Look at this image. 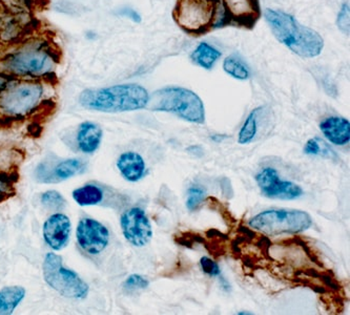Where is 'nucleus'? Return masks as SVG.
I'll list each match as a JSON object with an SVG mask.
<instances>
[{"label": "nucleus", "instance_id": "nucleus-8", "mask_svg": "<svg viewBox=\"0 0 350 315\" xmlns=\"http://www.w3.org/2000/svg\"><path fill=\"white\" fill-rule=\"evenodd\" d=\"M215 5L212 0H179L174 16L178 25L189 34H203L213 29Z\"/></svg>", "mask_w": 350, "mask_h": 315}, {"label": "nucleus", "instance_id": "nucleus-24", "mask_svg": "<svg viewBox=\"0 0 350 315\" xmlns=\"http://www.w3.org/2000/svg\"><path fill=\"white\" fill-rule=\"evenodd\" d=\"M261 109L262 107H258L248 115L243 126L241 127L239 132L238 142L240 144H248L255 139L258 131V117H259V113H261Z\"/></svg>", "mask_w": 350, "mask_h": 315}, {"label": "nucleus", "instance_id": "nucleus-27", "mask_svg": "<svg viewBox=\"0 0 350 315\" xmlns=\"http://www.w3.org/2000/svg\"><path fill=\"white\" fill-rule=\"evenodd\" d=\"M206 191L200 186H193L187 191V207L189 211H195L203 204Z\"/></svg>", "mask_w": 350, "mask_h": 315}, {"label": "nucleus", "instance_id": "nucleus-4", "mask_svg": "<svg viewBox=\"0 0 350 315\" xmlns=\"http://www.w3.org/2000/svg\"><path fill=\"white\" fill-rule=\"evenodd\" d=\"M264 18L277 40L302 57L314 58L324 49V40L316 31L301 25L291 14L281 10L266 9Z\"/></svg>", "mask_w": 350, "mask_h": 315}, {"label": "nucleus", "instance_id": "nucleus-29", "mask_svg": "<svg viewBox=\"0 0 350 315\" xmlns=\"http://www.w3.org/2000/svg\"><path fill=\"white\" fill-rule=\"evenodd\" d=\"M36 0H0V3L8 9L31 12Z\"/></svg>", "mask_w": 350, "mask_h": 315}, {"label": "nucleus", "instance_id": "nucleus-12", "mask_svg": "<svg viewBox=\"0 0 350 315\" xmlns=\"http://www.w3.org/2000/svg\"><path fill=\"white\" fill-rule=\"evenodd\" d=\"M256 182L263 195L269 199L297 200L304 195L301 186L293 182L283 181L273 167L263 168L256 175Z\"/></svg>", "mask_w": 350, "mask_h": 315}, {"label": "nucleus", "instance_id": "nucleus-16", "mask_svg": "<svg viewBox=\"0 0 350 315\" xmlns=\"http://www.w3.org/2000/svg\"><path fill=\"white\" fill-rule=\"evenodd\" d=\"M123 179L136 183L146 176V164L142 154L136 152H125L119 156L116 163Z\"/></svg>", "mask_w": 350, "mask_h": 315}, {"label": "nucleus", "instance_id": "nucleus-22", "mask_svg": "<svg viewBox=\"0 0 350 315\" xmlns=\"http://www.w3.org/2000/svg\"><path fill=\"white\" fill-rule=\"evenodd\" d=\"M223 70L230 77L237 80H247L250 77V70L239 55H230L223 61Z\"/></svg>", "mask_w": 350, "mask_h": 315}, {"label": "nucleus", "instance_id": "nucleus-15", "mask_svg": "<svg viewBox=\"0 0 350 315\" xmlns=\"http://www.w3.org/2000/svg\"><path fill=\"white\" fill-rule=\"evenodd\" d=\"M228 19L239 21L242 25H254L259 16L257 0H222Z\"/></svg>", "mask_w": 350, "mask_h": 315}, {"label": "nucleus", "instance_id": "nucleus-35", "mask_svg": "<svg viewBox=\"0 0 350 315\" xmlns=\"http://www.w3.org/2000/svg\"><path fill=\"white\" fill-rule=\"evenodd\" d=\"M238 314H252V313L250 312H239Z\"/></svg>", "mask_w": 350, "mask_h": 315}, {"label": "nucleus", "instance_id": "nucleus-7", "mask_svg": "<svg viewBox=\"0 0 350 315\" xmlns=\"http://www.w3.org/2000/svg\"><path fill=\"white\" fill-rule=\"evenodd\" d=\"M248 225L266 236H275L306 232L312 227V219L303 210L277 209L260 213Z\"/></svg>", "mask_w": 350, "mask_h": 315}, {"label": "nucleus", "instance_id": "nucleus-33", "mask_svg": "<svg viewBox=\"0 0 350 315\" xmlns=\"http://www.w3.org/2000/svg\"><path fill=\"white\" fill-rule=\"evenodd\" d=\"M85 38L90 41L96 40V39L98 38L97 33L94 32V31H88V32L85 33Z\"/></svg>", "mask_w": 350, "mask_h": 315}, {"label": "nucleus", "instance_id": "nucleus-3", "mask_svg": "<svg viewBox=\"0 0 350 315\" xmlns=\"http://www.w3.org/2000/svg\"><path fill=\"white\" fill-rule=\"evenodd\" d=\"M150 94L136 83L116 84L101 89H87L80 93V105L89 111L117 113L146 109Z\"/></svg>", "mask_w": 350, "mask_h": 315}, {"label": "nucleus", "instance_id": "nucleus-30", "mask_svg": "<svg viewBox=\"0 0 350 315\" xmlns=\"http://www.w3.org/2000/svg\"><path fill=\"white\" fill-rule=\"evenodd\" d=\"M349 5L344 3L338 14L337 25L340 30L345 34H349Z\"/></svg>", "mask_w": 350, "mask_h": 315}, {"label": "nucleus", "instance_id": "nucleus-17", "mask_svg": "<svg viewBox=\"0 0 350 315\" xmlns=\"http://www.w3.org/2000/svg\"><path fill=\"white\" fill-rule=\"evenodd\" d=\"M103 128L97 123L85 121L78 126L76 141L78 148L83 154H92L97 152L103 143Z\"/></svg>", "mask_w": 350, "mask_h": 315}, {"label": "nucleus", "instance_id": "nucleus-5", "mask_svg": "<svg viewBox=\"0 0 350 315\" xmlns=\"http://www.w3.org/2000/svg\"><path fill=\"white\" fill-rule=\"evenodd\" d=\"M146 109L174 113L196 124L205 122L204 103L197 94L185 87H167L154 92L148 98Z\"/></svg>", "mask_w": 350, "mask_h": 315}, {"label": "nucleus", "instance_id": "nucleus-31", "mask_svg": "<svg viewBox=\"0 0 350 315\" xmlns=\"http://www.w3.org/2000/svg\"><path fill=\"white\" fill-rule=\"evenodd\" d=\"M200 265L205 275H209V277H220V267H219L218 264L213 261L212 259L204 256V258L200 260Z\"/></svg>", "mask_w": 350, "mask_h": 315}, {"label": "nucleus", "instance_id": "nucleus-25", "mask_svg": "<svg viewBox=\"0 0 350 315\" xmlns=\"http://www.w3.org/2000/svg\"><path fill=\"white\" fill-rule=\"evenodd\" d=\"M41 204L51 210H62L66 208V201L57 191H48L40 197Z\"/></svg>", "mask_w": 350, "mask_h": 315}, {"label": "nucleus", "instance_id": "nucleus-13", "mask_svg": "<svg viewBox=\"0 0 350 315\" xmlns=\"http://www.w3.org/2000/svg\"><path fill=\"white\" fill-rule=\"evenodd\" d=\"M87 167V162L77 158L62 160L52 165L49 162H42L35 170V178L39 183L57 184L82 175Z\"/></svg>", "mask_w": 350, "mask_h": 315}, {"label": "nucleus", "instance_id": "nucleus-1", "mask_svg": "<svg viewBox=\"0 0 350 315\" xmlns=\"http://www.w3.org/2000/svg\"><path fill=\"white\" fill-rule=\"evenodd\" d=\"M60 51L51 35L34 32L13 46L0 49V72L18 79L54 82Z\"/></svg>", "mask_w": 350, "mask_h": 315}, {"label": "nucleus", "instance_id": "nucleus-2", "mask_svg": "<svg viewBox=\"0 0 350 315\" xmlns=\"http://www.w3.org/2000/svg\"><path fill=\"white\" fill-rule=\"evenodd\" d=\"M54 82L11 78L0 90V121L19 122L32 118L53 102Z\"/></svg>", "mask_w": 350, "mask_h": 315}, {"label": "nucleus", "instance_id": "nucleus-26", "mask_svg": "<svg viewBox=\"0 0 350 315\" xmlns=\"http://www.w3.org/2000/svg\"><path fill=\"white\" fill-rule=\"evenodd\" d=\"M304 154L308 156H328V158L334 156V152L330 150L329 146L319 138H312L307 141L304 146Z\"/></svg>", "mask_w": 350, "mask_h": 315}, {"label": "nucleus", "instance_id": "nucleus-21", "mask_svg": "<svg viewBox=\"0 0 350 315\" xmlns=\"http://www.w3.org/2000/svg\"><path fill=\"white\" fill-rule=\"evenodd\" d=\"M220 51L206 42H201L191 54V58L193 64L205 70L214 68L216 62L220 59Z\"/></svg>", "mask_w": 350, "mask_h": 315}, {"label": "nucleus", "instance_id": "nucleus-10", "mask_svg": "<svg viewBox=\"0 0 350 315\" xmlns=\"http://www.w3.org/2000/svg\"><path fill=\"white\" fill-rule=\"evenodd\" d=\"M121 230L125 240L135 247L148 245L152 238V227L144 209L132 207L121 215Z\"/></svg>", "mask_w": 350, "mask_h": 315}, {"label": "nucleus", "instance_id": "nucleus-20", "mask_svg": "<svg viewBox=\"0 0 350 315\" xmlns=\"http://www.w3.org/2000/svg\"><path fill=\"white\" fill-rule=\"evenodd\" d=\"M72 197L79 206H95L103 202L105 193L99 186L87 184L79 189H76L72 193Z\"/></svg>", "mask_w": 350, "mask_h": 315}, {"label": "nucleus", "instance_id": "nucleus-19", "mask_svg": "<svg viewBox=\"0 0 350 315\" xmlns=\"http://www.w3.org/2000/svg\"><path fill=\"white\" fill-rule=\"evenodd\" d=\"M27 295L21 286H5L0 289V315H10L21 305Z\"/></svg>", "mask_w": 350, "mask_h": 315}, {"label": "nucleus", "instance_id": "nucleus-6", "mask_svg": "<svg viewBox=\"0 0 350 315\" xmlns=\"http://www.w3.org/2000/svg\"><path fill=\"white\" fill-rule=\"evenodd\" d=\"M44 279L53 290L62 297L73 299H87L90 287L77 272L66 268L62 258L54 252H50L44 258L42 264Z\"/></svg>", "mask_w": 350, "mask_h": 315}, {"label": "nucleus", "instance_id": "nucleus-23", "mask_svg": "<svg viewBox=\"0 0 350 315\" xmlns=\"http://www.w3.org/2000/svg\"><path fill=\"white\" fill-rule=\"evenodd\" d=\"M17 181L18 175L16 173L0 169V203L5 202L16 195Z\"/></svg>", "mask_w": 350, "mask_h": 315}, {"label": "nucleus", "instance_id": "nucleus-34", "mask_svg": "<svg viewBox=\"0 0 350 315\" xmlns=\"http://www.w3.org/2000/svg\"><path fill=\"white\" fill-rule=\"evenodd\" d=\"M1 12H3V5L0 3V25H1Z\"/></svg>", "mask_w": 350, "mask_h": 315}, {"label": "nucleus", "instance_id": "nucleus-14", "mask_svg": "<svg viewBox=\"0 0 350 315\" xmlns=\"http://www.w3.org/2000/svg\"><path fill=\"white\" fill-rule=\"evenodd\" d=\"M72 222L64 213H56L49 217L42 227L44 242L54 251H62L71 238Z\"/></svg>", "mask_w": 350, "mask_h": 315}, {"label": "nucleus", "instance_id": "nucleus-32", "mask_svg": "<svg viewBox=\"0 0 350 315\" xmlns=\"http://www.w3.org/2000/svg\"><path fill=\"white\" fill-rule=\"evenodd\" d=\"M117 15L119 16L124 17V18L130 19L133 23H142V16L138 12L135 11L132 8H122L117 12Z\"/></svg>", "mask_w": 350, "mask_h": 315}, {"label": "nucleus", "instance_id": "nucleus-9", "mask_svg": "<svg viewBox=\"0 0 350 315\" xmlns=\"http://www.w3.org/2000/svg\"><path fill=\"white\" fill-rule=\"evenodd\" d=\"M36 32L31 12L8 9L3 5L0 25V49L13 46Z\"/></svg>", "mask_w": 350, "mask_h": 315}, {"label": "nucleus", "instance_id": "nucleus-18", "mask_svg": "<svg viewBox=\"0 0 350 315\" xmlns=\"http://www.w3.org/2000/svg\"><path fill=\"white\" fill-rule=\"evenodd\" d=\"M320 130L334 146H344L350 141V123L343 117L332 116L320 123Z\"/></svg>", "mask_w": 350, "mask_h": 315}, {"label": "nucleus", "instance_id": "nucleus-28", "mask_svg": "<svg viewBox=\"0 0 350 315\" xmlns=\"http://www.w3.org/2000/svg\"><path fill=\"white\" fill-rule=\"evenodd\" d=\"M150 285V281L146 277L140 275H132L126 277L123 283V289L128 292H135V291L144 290Z\"/></svg>", "mask_w": 350, "mask_h": 315}, {"label": "nucleus", "instance_id": "nucleus-11", "mask_svg": "<svg viewBox=\"0 0 350 315\" xmlns=\"http://www.w3.org/2000/svg\"><path fill=\"white\" fill-rule=\"evenodd\" d=\"M76 240L85 254L98 256L109 245V229L95 219H80L76 230Z\"/></svg>", "mask_w": 350, "mask_h": 315}]
</instances>
